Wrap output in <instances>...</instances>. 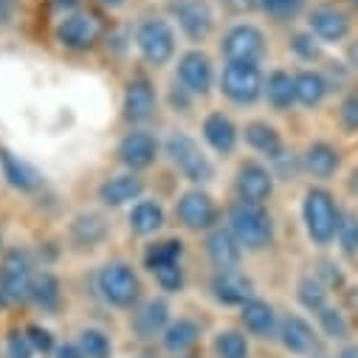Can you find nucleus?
<instances>
[{"mask_svg": "<svg viewBox=\"0 0 358 358\" xmlns=\"http://www.w3.org/2000/svg\"><path fill=\"white\" fill-rule=\"evenodd\" d=\"M338 243L347 254H358V217L355 215H344L338 220Z\"/></svg>", "mask_w": 358, "mask_h": 358, "instance_id": "37", "label": "nucleus"}, {"mask_svg": "<svg viewBox=\"0 0 358 358\" xmlns=\"http://www.w3.org/2000/svg\"><path fill=\"white\" fill-rule=\"evenodd\" d=\"M102 3H105V6H110V9H116V6H122V3H124V0H102Z\"/></svg>", "mask_w": 358, "mask_h": 358, "instance_id": "50", "label": "nucleus"}, {"mask_svg": "<svg viewBox=\"0 0 358 358\" xmlns=\"http://www.w3.org/2000/svg\"><path fill=\"white\" fill-rule=\"evenodd\" d=\"M347 3H350L352 9H358V0H347Z\"/></svg>", "mask_w": 358, "mask_h": 358, "instance_id": "52", "label": "nucleus"}, {"mask_svg": "<svg viewBox=\"0 0 358 358\" xmlns=\"http://www.w3.org/2000/svg\"><path fill=\"white\" fill-rule=\"evenodd\" d=\"M31 355H34V347L26 333H12L6 338V358H31Z\"/></svg>", "mask_w": 358, "mask_h": 358, "instance_id": "41", "label": "nucleus"}, {"mask_svg": "<svg viewBox=\"0 0 358 358\" xmlns=\"http://www.w3.org/2000/svg\"><path fill=\"white\" fill-rule=\"evenodd\" d=\"M265 96H268V102H271L274 108H291L294 102H296V82H294V76L291 73H285V71H274L271 76H268V82H265Z\"/></svg>", "mask_w": 358, "mask_h": 358, "instance_id": "26", "label": "nucleus"}, {"mask_svg": "<svg viewBox=\"0 0 358 358\" xmlns=\"http://www.w3.org/2000/svg\"><path fill=\"white\" fill-rule=\"evenodd\" d=\"M310 29L322 37V40H344L347 31H350V20L344 12H338L336 6H316L310 12Z\"/></svg>", "mask_w": 358, "mask_h": 358, "instance_id": "21", "label": "nucleus"}, {"mask_svg": "<svg viewBox=\"0 0 358 358\" xmlns=\"http://www.w3.org/2000/svg\"><path fill=\"white\" fill-rule=\"evenodd\" d=\"M31 299L43 308V310H57L59 305V282L54 274H40L31 282Z\"/></svg>", "mask_w": 358, "mask_h": 358, "instance_id": "33", "label": "nucleus"}, {"mask_svg": "<svg viewBox=\"0 0 358 358\" xmlns=\"http://www.w3.org/2000/svg\"><path fill=\"white\" fill-rule=\"evenodd\" d=\"M271 192H274V178H271V172H268L262 164L245 161L237 169V195H240L243 203L262 206Z\"/></svg>", "mask_w": 358, "mask_h": 358, "instance_id": "10", "label": "nucleus"}, {"mask_svg": "<svg viewBox=\"0 0 358 358\" xmlns=\"http://www.w3.org/2000/svg\"><path fill=\"white\" fill-rule=\"evenodd\" d=\"M79 352H82V358H110L113 347H110V338L102 330H82Z\"/></svg>", "mask_w": 358, "mask_h": 358, "instance_id": "34", "label": "nucleus"}, {"mask_svg": "<svg viewBox=\"0 0 358 358\" xmlns=\"http://www.w3.org/2000/svg\"><path fill=\"white\" fill-rule=\"evenodd\" d=\"M245 141H248L257 152H262V155H268V158H280V152H282V138H280V133H277L271 124H265V122H251V124L245 127Z\"/></svg>", "mask_w": 358, "mask_h": 358, "instance_id": "24", "label": "nucleus"}, {"mask_svg": "<svg viewBox=\"0 0 358 358\" xmlns=\"http://www.w3.org/2000/svg\"><path fill=\"white\" fill-rule=\"evenodd\" d=\"M294 82H296V102H302L305 108H316L327 94V82L316 71H302L299 76H294Z\"/></svg>", "mask_w": 358, "mask_h": 358, "instance_id": "29", "label": "nucleus"}, {"mask_svg": "<svg viewBox=\"0 0 358 358\" xmlns=\"http://www.w3.org/2000/svg\"><path fill=\"white\" fill-rule=\"evenodd\" d=\"M0 172H3L6 184H9L12 189H17V192H34V189L40 187V172H37L31 164L20 161V158H17L12 150H6V147H0Z\"/></svg>", "mask_w": 358, "mask_h": 358, "instance_id": "15", "label": "nucleus"}, {"mask_svg": "<svg viewBox=\"0 0 358 358\" xmlns=\"http://www.w3.org/2000/svg\"><path fill=\"white\" fill-rule=\"evenodd\" d=\"M166 322H169V308L164 299H150L138 313H136V330L150 338L161 330H166Z\"/></svg>", "mask_w": 358, "mask_h": 358, "instance_id": "25", "label": "nucleus"}, {"mask_svg": "<svg viewBox=\"0 0 358 358\" xmlns=\"http://www.w3.org/2000/svg\"><path fill=\"white\" fill-rule=\"evenodd\" d=\"M164 226V209L155 201H141L130 212V229L136 234H152Z\"/></svg>", "mask_w": 358, "mask_h": 358, "instance_id": "30", "label": "nucleus"}, {"mask_svg": "<svg viewBox=\"0 0 358 358\" xmlns=\"http://www.w3.org/2000/svg\"><path fill=\"white\" fill-rule=\"evenodd\" d=\"M305 166H308V172H313L316 178H330V175L338 169V152H336L330 144H324V141L310 144L308 152H305Z\"/></svg>", "mask_w": 358, "mask_h": 358, "instance_id": "28", "label": "nucleus"}, {"mask_svg": "<svg viewBox=\"0 0 358 358\" xmlns=\"http://www.w3.org/2000/svg\"><path fill=\"white\" fill-rule=\"evenodd\" d=\"M99 34H102V23L94 15H85V12L65 15L57 23V40L65 48H71V51H87V48H94L96 40H99Z\"/></svg>", "mask_w": 358, "mask_h": 358, "instance_id": "7", "label": "nucleus"}, {"mask_svg": "<svg viewBox=\"0 0 358 358\" xmlns=\"http://www.w3.org/2000/svg\"><path fill=\"white\" fill-rule=\"evenodd\" d=\"M12 12H15V0H0V23H9Z\"/></svg>", "mask_w": 358, "mask_h": 358, "instance_id": "46", "label": "nucleus"}, {"mask_svg": "<svg viewBox=\"0 0 358 358\" xmlns=\"http://www.w3.org/2000/svg\"><path fill=\"white\" fill-rule=\"evenodd\" d=\"M166 155H169V161L181 169L192 184H206V181H212L215 178V166H212V161L201 152V147L189 138V136H184V133H175L169 141H166Z\"/></svg>", "mask_w": 358, "mask_h": 358, "instance_id": "3", "label": "nucleus"}, {"mask_svg": "<svg viewBox=\"0 0 358 358\" xmlns=\"http://www.w3.org/2000/svg\"><path fill=\"white\" fill-rule=\"evenodd\" d=\"M203 138L209 141L212 150L217 152H231L234 144H237V130L231 124L229 116L223 113H209L206 122H203Z\"/></svg>", "mask_w": 358, "mask_h": 358, "instance_id": "23", "label": "nucleus"}, {"mask_svg": "<svg viewBox=\"0 0 358 358\" xmlns=\"http://www.w3.org/2000/svg\"><path fill=\"white\" fill-rule=\"evenodd\" d=\"M212 291L215 299L223 305H245L251 296V280L243 277L237 268H226V271H217L212 280Z\"/></svg>", "mask_w": 358, "mask_h": 358, "instance_id": "16", "label": "nucleus"}, {"mask_svg": "<svg viewBox=\"0 0 358 358\" xmlns=\"http://www.w3.org/2000/svg\"><path fill=\"white\" fill-rule=\"evenodd\" d=\"M319 322H322L327 336H333V338H344L347 336V322L336 308H322L319 310Z\"/></svg>", "mask_w": 358, "mask_h": 358, "instance_id": "39", "label": "nucleus"}, {"mask_svg": "<svg viewBox=\"0 0 358 358\" xmlns=\"http://www.w3.org/2000/svg\"><path fill=\"white\" fill-rule=\"evenodd\" d=\"M155 110V91L147 76H133L124 91V119L133 124H141Z\"/></svg>", "mask_w": 358, "mask_h": 358, "instance_id": "13", "label": "nucleus"}, {"mask_svg": "<svg viewBox=\"0 0 358 358\" xmlns=\"http://www.w3.org/2000/svg\"><path fill=\"white\" fill-rule=\"evenodd\" d=\"M299 302L308 310L319 313L322 308H327V288L319 280H313V277H302L299 280Z\"/></svg>", "mask_w": 358, "mask_h": 358, "instance_id": "36", "label": "nucleus"}, {"mask_svg": "<svg viewBox=\"0 0 358 358\" xmlns=\"http://www.w3.org/2000/svg\"><path fill=\"white\" fill-rule=\"evenodd\" d=\"M229 231L248 251H259L265 245H271V240H274V226H271L268 212L262 206L243 203V201L234 203L229 212Z\"/></svg>", "mask_w": 358, "mask_h": 358, "instance_id": "1", "label": "nucleus"}, {"mask_svg": "<svg viewBox=\"0 0 358 358\" xmlns=\"http://www.w3.org/2000/svg\"><path fill=\"white\" fill-rule=\"evenodd\" d=\"M181 254H184V243L181 240H161V243H152L147 251H144V262L150 271L161 265H169V262H181Z\"/></svg>", "mask_w": 358, "mask_h": 358, "instance_id": "31", "label": "nucleus"}, {"mask_svg": "<svg viewBox=\"0 0 358 358\" xmlns=\"http://www.w3.org/2000/svg\"><path fill=\"white\" fill-rule=\"evenodd\" d=\"M302 215H305L308 234H310V240H313L316 245H327V243H333L341 217H338V209H336L333 195H330L327 189H308Z\"/></svg>", "mask_w": 358, "mask_h": 358, "instance_id": "2", "label": "nucleus"}, {"mask_svg": "<svg viewBox=\"0 0 358 358\" xmlns=\"http://www.w3.org/2000/svg\"><path fill=\"white\" fill-rule=\"evenodd\" d=\"M71 231H73V240H76V243H82V245H96V243L108 234V226H105V220H102L99 215H79V217L73 220Z\"/></svg>", "mask_w": 358, "mask_h": 358, "instance_id": "32", "label": "nucleus"}, {"mask_svg": "<svg viewBox=\"0 0 358 358\" xmlns=\"http://www.w3.org/2000/svg\"><path fill=\"white\" fill-rule=\"evenodd\" d=\"M257 3L268 12V15H274L277 20H288L299 12L302 6V0H257Z\"/></svg>", "mask_w": 358, "mask_h": 358, "instance_id": "40", "label": "nucleus"}, {"mask_svg": "<svg viewBox=\"0 0 358 358\" xmlns=\"http://www.w3.org/2000/svg\"><path fill=\"white\" fill-rule=\"evenodd\" d=\"M215 350L220 358H248V341L237 330H223L215 338Z\"/></svg>", "mask_w": 358, "mask_h": 358, "instance_id": "35", "label": "nucleus"}, {"mask_svg": "<svg viewBox=\"0 0 358 358\" xmlns=\"http://www.w3.org/2000/svg\"><path fill=\"white\" fill-rule=\"evenodd\" d=\"M155 280L164 291H181L184 288V271H181V262H169V265H161L155 268Z\"/></svg>", "mask_w": 358, "mask_h": 358, "instance_id": "38", "label": "nucleus"}, {"mask_svg": "<svg viewBox=\"0 0 358 358\" xmlns=\"http://www.w3.org/2000/svg\"><path fill=\"white\" fill-rule=\"evenodd\" d=\"M198 336H201V330H198V324L195 322H189V319H178V322H172V324H166V330H164V347L169 350V352H187L195 341H198Z\"/></svg>", "mask_w": 358, "mask_h": 358, "instance_id": "27", "label": "nucleus"}, {"mask_svg": "<svg viewBox=\"0 0 358 358\" xmlns=\"http://www.w3.org/2000/svg\"><path fill=\"white\" fill-rule=\"evenodd\" d=\"M54 3H57L59 9H73V6L79 3V0H54Z\"/></svg>", "mask_w": 358, "mask_h": 358, "instance_id": "48", "label": "nucleus"}, {"mask_svg": "<svg viewBox=\"0 0 358 358\" xmlns=\"http://www.w3.org/2000/svg\"><path fill=\"white\" fill-rule=\"evenodd\" d=\"M291 45H294V51H296L302 59H316V57H319V45H316V40H313L310 34H296V37L291 40Z\"/></svg>", "mask_w": 358, "mask_h": 358, "instance_id": "44", "label": "nucleus"}, {"mask_svg": "<svg viewBox=\"0 0 358 358\" xmlns=\"http://www.w3.org/2000/svg\"><path fill=\"white\" fill-rule=\"evenodd\" d=\"M31 262L23 251H9L3 259V271H0V285L9 302H23L31 296Z\"/></svg>", "mask_w": 358, "mask_h": 358, "instance_id": "8", "label": "nucleus"}, {"mask_svg": "<svg viewBox=\"0 0 358 358\" xmlns=\"http://www.w3.org/2000/svg\"><path fill=\"white\" fill-rule=\"evenodd\" d=\"M220 85H223V94L237 105H251L265 91V82H262L257 62H229L223 68Z\"/></svg>", "mask_w": 358, "mask_h": 358, "instance_id": "4", "label": "nucleus"}, {"mask_svg": "<svg viewBox=\"0 0 358 358\" xmlns=\"http://www.w3.org/2000/svg\"><path fill=\"white\" fill-rule=\"evenodd\" d=\"M178 217H181V223L192 231H201V229H209L217 217V209H215V201L201 192V189H189L181 195V201H178Z\"/></svg>", "mask_w": 358, "mask_h": 358, "instance_id": "11", "label": "nucleus"}, {"mask_svg": "<svg viewBox=\"0 0 358 358\" xmlns=\"http://www.w3.org/2000/svg\"><path fill=\"white\" fill-rule=\"evenodd\" d=\"M240 319H243L245 330H251L254 336H271L277 327L274 308L262 299H248L245 305H240Z\"/></svg>", "mask_w": 358, "mask_h": 358, "instance_id": "22", "label": "nucleus"}, {"mask_svg": "<svg viewBox=\"0 0 358 358\" xmlns=\"http://www.w3.org/2000/svg\"><path fill=\"white\" fill-rule=\"evenodd\" d=\"M338 358H358V347H350V350H344Z\"/></svg>", "mask_w": 358, "mask_h": 358, "instance_id": "49", "label": "nucleus"}, {"mask_svg": "<svg viewBox=\"0 0 358 358\" xmlns=\"http://www.w3.org/2000/svg\"><path fill=\"white\" fill-rule=\"evenodd\" d=\"M136 45L150 65H164L175 54V31L166 20H144L136 31Z\"/></svg>", "mask_w": 358, "mask_h": 358, "instance_id": "6", "label": "nucleus"}, {"mask_svg": "<svg viewBox=\"0 0 358 358\" xmlns=\"http://www.w3.org/2000/svg\"><path fill=\"white\" fill-rule=\"evenodd\" d=\"M223 3L231 9V12H245V9H251L257 0H223Z\"/></svg>", "mask_w": 358, "mask_h": 358, "instance_id": "45", "label": "nucleus"}, {"mask_svg": "<svg viewBox=\"0 0 358 358\" xmlns=\"http://www.w3.org/2000/svg\"><path fill=\"white\" fill-rule=\"evenodd\" d=\"M223 54L229 62H259L265 54V37L254 26H234L223 37Z\"/></svg>", "mask_w": 358, "mask_h": 358, "instance_id": "9", "label": "nucleus"}, {"mask_svg": "<svg viewBox=\"0 0 358 358\" xmlns=\"http://www.w3.org/2000/svg\"><path fill=\"white\" fill-rule=\"evenodd\" d=\"M141 192H144V181L136 172H127V175H116L110 181H105L99 189V198L108 206H124V203H133Z\"/></svg>", "mask_w": 358, "mask_h": 358, "instance_id": "19", "label": "nucleus"}, {"mask_svg": "<svg viewBox=\"0 0 358 358\" xmlns=\"http://www.w3.org/2000/svg\"><path fill=\"white\" fill-rule=\"evenodd\" d=\"M99 291L102 296L116 305V308H130L138 299L141 282L136 277V271L124 262H110L99 271Z\"/></svg>", "mask_w": 358, "mask_h": 358, "instance_id": "5", "label": "nucleus"}, {"mask_svg": "<svg viewBox=\"0 0 358 358\" xmlns=\"http://www.w3.org/2000/svg\"><path fill=\"white\" fill-rule=\"evenodd\" d=\"M347 57H350V62L358 68V43H352V45H350V54H347Z\"/></svg>", "mask_w": 358, "mask_h": 358, "instance_id": "47", "label": "nucleus"}, {"mask_svg": "<svg viewBox=\"0 0 358 358\" xmlns=\"http://www.w3.org/2000/svg\"><path fill=\"white\" fill-rule=\"evenodd\" d=\"M155 152H158V141L144 130H136V133L124 136V141L119 144V158L133 172L136 169H147L155 161Z\"/></svg>", "mask_w": 358, "mask_h": 358, "instance_id": "14", "label": "nucleus"}, {"mask_svg": "<svg viewBox=\"0 0 358 358\" xmlns=\"http://www.w3.org/2000/svg\"><path fill=\"white\" fill-rule=\"evenodd\" d=\"M175 15H178V23H181L184 34L189 40H203L209 37L212 31V12L203 0H181L175 6Z\"/></svg>", "mask_w": 358, "mask_h": 358, "instance_id": "17", "label": "nucleus"}, {"mask_svg": "<svg viewBox=\"0 0 358 358\" xmlns=\"http://www.w3.org/2000/svg\"><path fill=\"white\" fill-rule=\"evenodd\" d=\"M26 336H29L34 352H51V350H54V338H51V333H48L45 327L31 324V327H26Z\"/></svg>", "mask_w": 358, "mask_h": 358, "instance_id": "43", "label": "nucleus"}, {"mask_svg": "<svg viewBox=\"0 0 358 358\" xmlns=\"http://www.w3.org/2000/svg\"><path fill=\"white\" fill-rule=\"evenodd\" d=\"M212 62L203 51H189L178 62V79L187 87V94H209L212 87Z\"/></svg>", "mask_w": 358, "mask_h": 358, "instance_id": "12", "label": "nucleus"}, {"mask_svg": "<svg viewBox=\"0 0 358 358\" xmlns=\"http://www.w3.org/2000/svg\"><path fill=\"white\" fill-rule=\"evenodd\" d=\"M341 124L350 133L358 130V91H350L347 99L341 102Z\"/></svg>", "mask_w": 358, "mask_h": 358, "instance_id": "42", "label": "nucleus"}, {"mask_svg": "<svg viewBox=\"0 0 358 358\" xmlns=\"http://www.w3.org/2000/svg\"><path fill=\"white\" fill-rule=\"evenodd\" d=\"M243 245L237 243V237L229 231V229H215L206 240V251H209V259L220 268V271H226V268H237L240 262V251Z\"/></svg>", "mask_w": 358, "mask_h": 358, "instance_id": "20", "label": "nucleus"}, {"mask_svg": "<svg viewBox=\"0 0 358 358\" xmlns=\"http://www.w3.org/2000/svg\"><path fill=\"white\" fill-rule=\"evenodd\" d=\"M9 299H6V294H3V285H0V308H3Z\"/></svg>", "mask_w": 358, "mask_h": 358, "instance_id": "51", "label": "nucleus"}, {"mask_svg": "<svg viewBox=\"0 0 358 358\" xmlns=\"http://www.w3.org/2000/svg\"><path fill=\"white\" fill-rule=\"evenodd\" d=\"M280 336H282V344H285L291 352H296V355H319V352H322L313 327H310L305 319H299V316H288V319L282 322Z\"/></svg>", "mask_w": 358, "mask_h": 358, "instance_id": "18", "label": "nucleus"}]
</instances>
